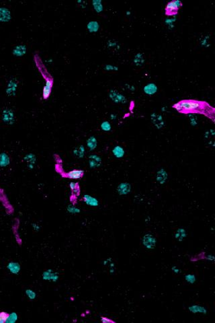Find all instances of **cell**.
Returning <instances> with one entry per match:
<instances>
[{"mask_svg":"<svg viewBox=\"0 0 215 323\" xmlns=\"http://www.w3.org/2000/svg\"><path fill=\"white\" fill-rule=\"evenodd\" d=\"M205 104L204 102H200L198 100H182L180 102L176 103L173 105L177 111L183 113H196L198 112H204L205 108Z\"/></svg>","mask_w":215,"mask_h":323,"instance_id":"cell-1","label":"cell"},{"mask_svg":"<svg viewBox=\"0 0 215 323\" xmlns=\"http://www.w3.org/2000/svg\"><path fill=\"white\" fill-rule=\"evenodd\" d=\"M183 6L182 3L180 0H173L167 3L166 6V13L168 16L176 15L180 8Z\"/></svg>","mask_w":215,"mask_h":323,"instance_id":"cell-2","label":"cell"},{"mask_svg":"<svg viewBox=\"0 0 215 323\" xmlns=\"http://www.w3.org/2000/svg\"><path fill=\"white\" fill-rule=\"evenodd\" d=\"M2 119L3 123L9 124V125H12L15 123L14 113L11 109H4L2 113Z\"/></svg>","mask_w":215,"mask_h":323,"instance_id":"cell-3","label":"cell"},{"mask_svg":"<svg viewBox=\"0 0 215 323\" xmlns=\"http://www.w3.org/2000/svg\"><path fill=\"white\" fill-rule=\"evenodd\" d=\"M109 97L114 103L126 104L127 99L126 97L116 90H111L109 92Z\"/></svg>","mask_w":215,"mask_h":323,"instance_id":"cell-4","label":"cell"},{"mask_svg":"<svg viewBox=\"0 0 215 323\" xmlns=\"http://www.w3.org/2000/svg\"><path fill=\"white\" fill-rule=\"evenodd\" d=\"M18 86V81L16 78H12L9 81L7 88L6 94L8 96H14L16 94L17 88Z\"/></svg>","mask_w":215,"mask_h":323,"instance_id":"cell-5","label":"cell"},{"mask_svg":"<svg viewBox=\"0 0 215 323\" xmlns=\"http://www.w3.org/2000/svg\"><path fill=\"white\" fill-rule=\"evenodd\" d=\"M59 278V273L53 269H48L43 273V279L44 281L56 282Z\"/></svg>","mask_w":215,"mask_h":323,"instance_id":"cell-6","label":"cell"},{"mask_svg":"<svg viewBox=\"0 0 215 323\" xmlns=\"http://www.w3.org/2000/svg\"><path fill=\"white\" fill-rule=\"evenodd\" d=\"M53 85V81L51 78H47L46 80V82L43 90V97L44 100H47L49 98L50 95L51 94L52 87Z\"/></svg>","mask_w":215,"mask_h":323,"instance_id":"cell-7","label":"cell"},{"mask_svg":"<svg viewBox=\"0 0 215 323\" xmlns=\"http://www.w3.org/2000/svg\"><path fill=\"white\" fill-rule=\"evenodd\" d=\"M151 120L153 124L157 129H159L163 127L165 123L161 115L158 114L157 113H153L151 115Z\"/></svg>","mask_w":215,"mask_h":323,"instance_id":"cell-8","label":"cell"},{"mask_svg":"<svg viewBox=\"0 0 215 323\" xmlns=\"http://www.w3.org/2000/svg\"><path fill=\"white\" fill-rule=\"evenodd\" d=\"M12 19V14L9 9L6 8H0V22H8Z\"/></svg>","mask_w":215,"mask_h":323,"instance_id":"cell-9","label":"cell"},{"mask_svg":"<svg viewBox=\"0 0 215 323\" xmlns=\"http://www.w3.org/2000/svg\"><path fill=\"white\" fill-rule=\"evenodd\" d=\"M89 165L91 168H98L102 165V159L97 155H91L89 157Z\"/></svg>","mask_w":215,"mask_h":323,"instance_id":"cell-10","label":"cell"},{"mask_svg":"<svg viewBox=\"0 0 215 323\" xmlns=\"http://www.w3.org/2000/svg\"><path fill=\"white\" fill-rule=\"evenodd\" d=\"M143 244L147 248H153L156 244L155 238L151 234H147L143 237Z\"/></svg>","mask_w":215,"mask_h":323,"instance_id":"cell-11","label":"cell"},{"mask_svg":"<svg viewBox=\"0 0 215 323\" xmlns=\"http://www.w3.org/2000/svg\"><path fill=\"white\" fill-rule=\"evenodd\" d=\"M27 48L24 45H17L12 50V54L16 57H22L26 53Z\"/></svg>","mask_w":215,"mask_h":323,"instance_id":"cell-12","label":"cell"},{"mask_svg":"<svg viewBox=\"0 0 215 323\" xmlns=\"http://www.w3.org/2000/svg\"><path fill=\"white\" fill-rule=\"evenodd\" d=\"M131 184L127 183H120L118 186V188H117V191L119 193V195H127L128 193L131 192Z\"/></svg>","mask_w":215,"mask_h":323,"instance_id":"cell-13","label":"cell"},{"mask_svg":"<svg viewBox=\"0 0 215 323\" xmlns=\"http://www.w3.org/2000/svg\"><path fill=\"white\" fill-rule=\"evenodd\" d=\"M7 269L8 271L10 272L11 273L18 275L20 273V269H21V266L17 262H10L7 265Z\"/></svg>","mask_w":215,"mask_h":323,"instance_id":"cell-14","label":"cell"},{"mask_svg":"<svg viewBox=\"0 0 215 323\" xmlns=\"http://www.w3.org/2000/svg\"><path fill=\"white\" fill-rule=\"evenodd\" d=\"M24 160L28 164V167L29 169L32 170L34 167V165L36 162V157L34 154H28L24 157Z\"/></svg>","mask_w":215,"mask_h":323,"instance_id":"cell-15","label":"cell"},{"mask_svg":"<svg viewBox=\"0 0 215 323\" xmlns=\"http://www.w3.org/2000/svg\"><path fill=\"white\" fill-rule=\"evenodd\" d=\"M157 90H158L157 86L156 84H155L154 83H149V84L146 85L143 88V91L146 94L151 95V96L155 94V93H157Z\"/></svg>","mask_w":215,"mask_h":323,"instance_id":"cell-16","label":"cell"},{"mask_svg":"<svg viewBox=\"0 0 215 323\" xmlns=\"http://www.w3.org/2000/svg\"><path fill=\"white\" fill-rule=\"evenodd\" d=\"M84 171L82 170H73L67 173V178L71 179H79L84 176Z\"/></svg>","mask_w":215,"mask_h":323,"instance_id":"cell-17","label":"cell"},{"mask_svg":"<svg viewBox=\"0 0 215 323\" xmlns=\"http://www.w3.org/2000/svg\"><path fill=\"white\" fill-rule=\"evenodd\" d=\"M83 199L85 204L89 206L97 207L99 205V201H98L96 198L91 197L89 195H85L83 197Z\"/></svg>","mask_w":215,"mask_h":323,"instance_id":"cell-18","label":"cell"},{"mask_svg":"<svg viewBox=\"0 0 215 323\" xmlns=\"http://www.w3.org/2000/svg\"><path fill=\"white\" fill-rule=\"evenodd\" d=\"M10 164V158L9 156L5 152L0 153V167H6Z\"/></svg>","mask_w":215,"mask_h":323,"instance_id":"cell-19","label":"cell"},{"mask_svg":"<svg viewBox=\"0 0 215 323\" xmlns=\"http://www.w3.org/2000/svg\"><path fill=\"white\" fill-rule=\"evenodd\" d=\"M87 29L91 33H95L99 30L100 24L97 21H90L87 24Z\"/></svg>","mask_w":215,"mask_h":323,"instance_id":"cell-20","label":"cell"},{"mask_svg":"<svg viewBox=\"0 0 215 323\" xmlns=\"http://www.w3.org/2000/svg\"><path fill=\"white\" fill-rule=\"evenodd\" d=\"M167 179V173L164 169L159 170L157 173V181L160 184H164Z\"/></svg>","mask_w":215,"mask_h":323,"instance_id":"cell-21","label":"cell"},{"mask_svg":"<svg viewBox=\"0 0 215 323\" xmlns=\"http://www.w3.org/2000/svg\"><path fill=\"white\" fill-rule=\"evenodd\" d=\"M112 153H113L114 156L116 157V158H121L125 156V150L123 149L121 146H116L113 148Z\"/></svg>","mask_w":215,"mask_h":323,"instance_id":"cell-22","label":"cell"},{"mask_svg":"<svg viewBox=\"0 0 215 323\" xmlns=\"http://www.w3.org/2000/svg\"><path fill=\"white\" fill-rule=\"evenodd\" d=\"M97 146H98L97 139L94 136L90 137L88 139V140H87V146H88V147L91 151H92L96 148Z\"/></svg>","mask_w":215,"mask_h":323,"instance_id":"cell-23","label":"cell"},{"mask_svg":"<svg viewBox=\"0 0 215 323\" xmlns=\"http://www.w3.org/2000/svg\"><path fill=\"white\" fill-rule=\"evenodd\" d=\"M74 154L79 158H84L85 155V147L84 146H79L75 147L74 150Z\"/></svg>","mask_w":215,"mask_h":323,"instance_id":"cell-24","label":"cell"},{"mask_svg":"<svg viewBox=\"0 0 215 323\" xmlns=\"http://www.w3.org/2000/svg\"><path fill=\"white\" fill-rule=\"evenodd\" d=\"M92 5L95 11L97 13H101L104 10V7L101 0H93Z\"/></svg>","mask_w":215,"mask_h":323,"instance_id":"cell-25","label":"cell"},{"mask_svg":"<svg viewBox=\"0 0 215 323\" xmlns=\"http://www.w3.org/2000/svg\"><path fill=\"white\" fill-rule=\"evenodd\" d=\"M134 63L136 66H142L145 63V59L142 53H137L134 58Z\"/></svg>","mask_w":215,"mask_h":323,"instance_id":"cell-26","label":"cell"},{"mask_svg":"<svg viewBox=\"0 0 215 323\" xmlns=\"http://www.w3.org/2000/svg\"><path fill=\"white\" fill-rule=\"evenodd\" d=\"M189 310L192 313L207 314V310H206L204 307L200 306H197V305L192 306L189 307Z\"/></svg>","mask_w":215,"mask_h":323,"instance_id":"cell-27","label":"cell"},{"mask_svg":"<svg viewBox=\"0 0 215 323\" xmlns=\"http://www.w3.org/2000/svg\"><path fill=\"white\" fill-rule=\"evenodd\" d=\"M18 316L16 312H12L8 314L7 320L6 321V323H14L18 320Z\"/></svg>","mask_w":215,"mask_h":323,"instance_id":"cell-28","label":"cell"},{"mask_svg":"<svg viewBox=\"0 0 215 323\" xmlns=\"http://www.w3.org/2000/svg\"><path fill=\"white\" fill-rule=\"evenodd\" d=\"M186 236V233L185 230L180 228L177 230V232L176 233V238L179 240L180 241H182V240L184 239Z\"/></svg>","mask_w":215,"mask_h":323,"instance_id":"cell-29","label":"cell"},{"mask_svg":"<svg viewBox=\"0 0 215 323\" xmlns=\"http://www.w3.org/2000/svg\"><path fill=\"white\" fill-rule=\"evenodd\" d=\"M100 127H101L102 130L104 131H111L112 129V126H111V124L110 123L109 121H104L101 123V125H100Z\"/></svg>","mask_w":215,"mask_h":323,"instance_id":"cell-30","label":"cell"},{"mask_svg":"<svg viewBox=\"0 0 215 323\" xmlns=\"http://www.w3.org/2000/svg\"><path fill=\"white\" fill-rule=\"evenodd\" d=\"M25 293H26V296L28 297V298L30 299H34L36 298V294L33 289H27L26 290Z\"/></svg>","mask_w":215,"mask_h":323,"instance_id":"cell-31","label":"cell"},{"mask_svg":"<svg viewBox=\"0 0 215 323\" xmlns=\"http://www.w3.org/2000/svg\"><path fill=\"white\" fill-rule=\"evenodd\" d=\"M67 210L69 213H70V214H76L80 213V209L79 208H77V207H75L74 205H68Z\"/></svg>","mask_w":215,"mask_h":323,"instance_id":"cell-32","label":"cell"},{"mask_svg":"<svg viewBox=\"0 0 215 323\" xmlns=\"http://www.w3.org/2000/svg\"><path fill=\"white\" fill-rule=\"evenodd\" d=\"M69 187L71 188V190L72 191L73 193H74V194H77V195H78V193L79 192V190L78 184H77V183H74V182L70 183Z\"/></svg>","mask_w":215,"mask_h":323,"instance_id":"cell-33","label":"cell"},{"mask_svg":"<svg viewBox=\"0 0 215 323\" xmlns=\"http://www.w3.org/2000/svg\"><path fill=\"white\" fill-rule=\"evenodd\" d=\"M105 70L108 71H117L118 70V67L115 66H112V65H106L104 67Z\"/></svg>","mask_w":215,"mask_h":323,"instance_id":"cell-34","label":"cell"},{"mask_svg":"<svg viewBox=\"0 0 215 323\" xmlns=\"http://www.w3.org/2000/svg\"><path fill=\"white\" fill-rule=\"evenodd\" d=\"M8 316V314L6 312H0V323L6 322Z\"/></svg>","mask_w":215,"mask_h":323,"instance_id":"cell-35","label":"cell"},{"mask_svg":"<svg viewBox=\"0 0 215 323\" xmlns=\"http://www.w3.org/2000/svg\"><path fill=\"white\" fill-rule=\"evenodd\" d=\"M189 117L191 121L192 125H196L197 124V117H196L194 113H190L189 114Z\"/></svg>","mask_w":215,"mask_h":323,"instance_id":"cell-36","label":"cell"},{"mask_svg":"<svg viewBox=\"0 0 215 323\" xmlns=\"http://www.w3.org/2000/svg\"><path fill=\"white\" fill-rule=\"evenodd\" d=\"M176 20V18L174 17V18H168V19H167L166 20V24L167 25H168L171 28H173V24H174V22Z\"/></svg>","mask_w":215,"mask_h":323,"instance_id":"cell-37","label":"cell"},{"mask_svg":"<svg viewBox=\"0 0 215 323\" xmlns=\"http://www.w3.org/2000/svg\"><path fill=\"white\" fill-rule=\"evenodd\" d=\"M186 280L190 283H193L196 281V278L194 275H187L186 276Z\"/></svg>","mask_w":215,"mask_h":323,"instance_id":"cell-38","label":"cell"},{"mask_svg":"<svg viewBox=\"0 0 215 323\" xmlns=\"http://www.w3.org/2000/svg\"><path fill=\"white\" fill-rule=\"evenodd\" d=\"M108 47H110V48H112V47L113 48H116V47L119 48V46H118V43L116 42H115V41H114V40H112L108 41Z\"/></svg>","mask_w":215,"mask_h":323,"instance_id":"cell-39","label":"cell"},{"mask_svg":"<svg viewBox=\"0 0 215 323\" xmlns=\"http://www.w3.org/2000/svg\"><path fill=\"white\" fill-rule=\"evenodd\" d=\"M101 321L103 323H113V322H114L113 320H110V318H108L106 317H101Z\"/></svg>","mask_w":215,"mask_h":323,"instance_id":"cell-40","label":"cell"},{"mask_svg":"<svg viewBox=\"0 0 215 323\" xmlns=\"http://www.w3.org/2000/svg\"><path fill=\"white\" fill-rule=\"evenodd\" d=\"M32 226H33L34 230H35L36 232L39 231L40 229V226L38 224H35V223L33 224H32Z\"/></svg>","mask_w":215,"mask_h":323,"instance_id":"cell-41","label":"cell"},{"mask_svg":"<svg viewBox=\"0 0 215 323\" xmlns=\"http://www.w3.org/2000/svg\"><path fill=\"white\" fill-rule=\"evenodd\" d=\"M172 270H173V271H174L175 273H178V272H179V270H178V269H177L176 267H173V268H172Z\"/></svg>","mask_w":215,"mask_h":323,"instance_id":"cell-42","label":"cell"},{"mask_svg":"<svg viewBox=\"0 0 215 323\" xmlns=\"http://www.w3.org/2000/svg\"><path fill=\"white\" fill-rule=\"evenodd\" d=\"M110 117H111V119H116V116L115 114H111V115H110Z\"/></svg>","mask_w":215,"mask_h":323,"instance_id":"cell-43","label":"cell"},{"mask_svg":"<svg viewBox=\"0 0 215 323\" xmlns=\"http://www.w3.org/2000/svg\"><path fill=\"white\" fill-rule=\"evenodd\" d=\"M47 62H52L53 60L52 59H50V60H48V61H47Z\"/></svg>","mask_w":215,"mask_h":323,"instance_id":"cell-44","label":"cell"}]
</instances>
